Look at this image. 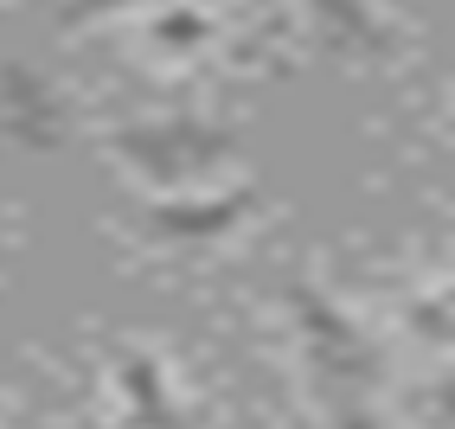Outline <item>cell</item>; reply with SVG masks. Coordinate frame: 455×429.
I'll return each mask as SVG.
<instances>
[{
    "label": "cell",
    "instance_id": "obj_1",
    "mask_svg": "<svg viewBox=\"0 0 455 429\" xmlns=\"http://www.w3.org/2000/svg\"><path fill=\"white\" fill-rule=\"evenodd\" d=\"M283 301H289V321L301 340V372H308V397L321 404V417L347 410V404H379L385 353L372 333L315 282H289Z\"/></svg>",
    "mask_w": 455,
    "mask_h": 429
},
{
    "label": "cell",
    "instance_id": "obj_2",
    "mask_svg": "<svg viewBox=\"0 0 455 429\" xmlns=\"http://www.w3.org/2000/svg\"><path fill=\"white\" fill-rule=\"evenodd\" d=\"M103 147L116 155L135 187H148L155 199L173 193H205L219 187V173L237 161V135L225 122L205 115H148V122H116L103 135Z\"/></svg>",
    "mask_w": 455,
    "mask_h": 429
},
{
    "label": "cell",
    "instance_id": "obj_3",
    "mask_svg": "<svg viewBox=\"0 0 455 429\" xmlns=\"http://www.w3.org/2000/svg\"><path fill=\"white\" fill-rule=\"evenodd\" d=\"M0 135L26 155H52L71 141V103L39 65L0 58Z\"/></svg>",
    "mask_w": 455,
    "mask_h": 429
},
{
    "label": "cell",
    "instance_id": "obj_4",
    "mask_svg": "<svg viewBox=\"0 0 455 429\" xmlns=\"http://www.w3.org/2000/svg\"><path fill=\"white\" fill-rule=\"evenodd\" d=\"M257 211V187H205V193H173L141 205V237L148 243H219Z\"/></svg>",
    "mask_w": 455,
    "mask_h": 429
},
{
    "label": "cell",
    "instance_id": "obj_5",
    "mask_svg": "<svg viewBox=\"0 0 455 429\" xmlns=\"http://www.w3.org/2000/svg\"><path fill=\"white\" fill-rule=\"evenodd\" d=\"M116 397H123L129 429H180V397L167 365L148 346H123L116 353Z\"/></svg>",
    "mask_w": 455,
    "mask_h": 429
},
{
    "label": "cell",
    "instance_id": "obj_6",
    "mask_svg": "<svg viewBox=\"0 0 455 429\" xmlns=\"http://www.w3.org/2000/svg\"><path fill=\"white\" fill-rule=\"evenodd\" d=\"M301 7H308L327 33H340L347 45L372 52V58H391V52H398V33H391V26L366 7V0H301Z\"/></svg>",
    "mask_w": 455,
    "mask_h": 429
},
{
    "label": "cell",
    "instance_id": "obj_7",
    "mask_svg": "<svg viewBox=\"0 0 455 429\" xmlns=\"http://www.w3.org/2000/svg\"><path fill=\"white\" fill-rule=\"evenodd\" d=\"M205 33L212 26L199 13H187V7H161L155 26H148V39H155L161 52H193V45H205Z\"/></svg>",
    "mask_w": 455,
    "mask_h": 429
},
{
    "label": "cell",
    "instance_id": "obj_8",
    "mask_svg": "<svg viewBox=\"0 0 455 429\" xmlns=\"http://www.w3.org/2000/svg\"><path fill=\"white\" fill-rule=\"evenodd\" d=\"M141 7H148V0H71V7H65V33L97 26V20H135Z\"/></svg>",
    "mask_w": 455,
    "mask_h": 429
},
{
    "label": "cell",
    "instance_id": "obj_9",
    "mask_svg": "<svg viewBox=\"0 0 455 429\" xmlns=\"http://www.w3.org/2000/svg\"><path fill=\"white\" fill-rule=\"evenodd\" d=\"M411 321H417V333H423L430 346H443V321H449V301H443V295H430L423 308H411Z\"/></svg>",
    "mask_w": 455,
    "mask_h": 429
},
{
    "label": "cell",
    "instance_id": "obj_10",
    "mask_svg": "<svg viewBox=\"0 0 455 429\" xmlns=\"http://www.w3.org/2000/svg\"><path fill=\"white\" fill-rule=\"evenodd\" d=\"M327 429H385L379 404H347V410H327Z\"/></svg>",
    "mask_w": 455,
    "mask_h": 429
}]
</instances>
